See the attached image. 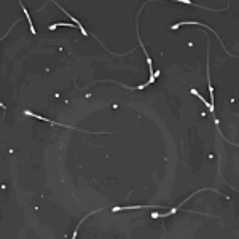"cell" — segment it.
<instances>
[{
	"label": "cell",
	"mask_w": 239,
	"mask_h": 239,
	"mask_svg": "<svg viewBox=\"0 0 239 239\" xmlns=\"http://www.w3.org/2000/svg\"><path fill=\"white\" fill-rule=\"evenodd\" d=\"M132 209H160V206H131V207H113V212H120V210H132Z\"/></svg>",
	"instance_id": "6da1fadb"
},
{
	"label": "cell",
	"mask_w": 239,
	"mask_h": 239,
	"mask_svg": "<svg viewBox=\"0 0 239 239\" xmlns=\"http://www.w3.org/2000/svg\"><path fill=\"white\" fill-rule=\"evenodd\" d=\"M19 5H21V8H22V11H24V14H26V19L29 21V27H30V32L32 34H37V30L34 29V24H32V19L29 18V13H27V10H26V6L22 5V2H19Z\"/></svg>",
	"instance_id": "7a4b0ae2"
},
{
	"label": "cell",
	"mask_w": 239,
	"mask_h": 239,
	"mask_svg": "<svg viewBox=\"0 0 239 239\" xmlns=\"http://www.w3.org/2000/svg\"><path fill=\"white\" fill-rule=\"evenodd\" d=\"M73 27L75 24H69V22H56V24H53V26H50V30H54L56 27Z\"/></svg>",
	"instance_id": "3957f363"
}]
</instances>
